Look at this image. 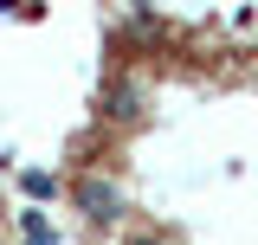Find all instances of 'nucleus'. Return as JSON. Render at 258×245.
<instances>
[{"label":"nucleus","mask_w":258,"mask_h":245,"mask_svg":"<svg viewBox=\"0 0 258 245\" xmlns=\"http://www.w3.org/2000/svg\"><path fill=\"white\" fill-rule=\"evenodd\" d=\"M71 200L84 207V219H116V213H123V200H116V187L103 181V174H84V181L71 187Z\"/></svg>","instance_id":"1"},{"label":"nucleus","mask_w":258,"mask_h":245,"mask_svg":"<svg viewBox=\"0 0 258 245\" xmlns=\"http://www.w3.org/2000/svg\"><path fill=\"white\" fill-rule=\"evenodd\" d=\"M20 232H26V245H58V232H52V219L39 213V207H26V213H20Z\"/></svg>","instance_id":"2"},{"label":"nucleus","mask_w":258,"mask_h":245,"mask_svg":"<svg viewBox=\"0 0 258 245\" xmlns=\"http://www.w3.org/2000/svg\"><path fill=\"white\" fill-rule=\"evenodd\" d=\"M20 187H26V200H58V174H45V168H26Z\"/></svg>","instance_id":"3"},{"label":"nucleus","mask_w":258,"mask_h":245,"mask_svg":"<svg viewBox=\"0 0 258 245\" xmlns=\"http://www.w3.org/2000/svg\"><path fill=\"white\" fill-rule=\"evenodd\" d=\"M136 103H142V91H136V84H116V91H110V116L129 122V116H136Z\"/></svg>","instance_id":"4"},{"label":"nucleus","mask_w":258,"mask_h":245,"mask_svg":"<svg viewBox=\"0 0 258 245\" xmlns=\"http://www.w3.org/2000/svg\"><path fill=\"white\" fill-rule=\"evenodd\" d=\"M129 245H161V239H149V232H136V239H129Z\"/></svg>","instance_id":"5"}]
</instances>
